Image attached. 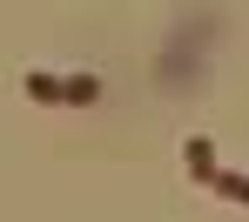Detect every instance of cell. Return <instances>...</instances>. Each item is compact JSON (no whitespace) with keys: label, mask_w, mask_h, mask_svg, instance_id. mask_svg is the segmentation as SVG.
<instances>
[{"label":"cell","mask_w":249,"mask_h":222,"mask_svg":"<svg viewBox=\"0 0 249 222\" xmlns=\"http://www.w3.org/2000/svg\"><path fill=\"white\" fill-rule=\"evenodd\" d=\"M94 94H101L94 74H68V81H61V101H94Z\"/></svg>","instance_id":"cell-1"},{"label":"cell","mask_w":249,"mask_h":222,"mask_svg":"<svg viewBox=\"0 0 249 222\" xmlns=\"http://www.w3.org/2000/svg\"><path fill=\"white\" fill-rule=\"evenodd\" d=\"M189 175H215V155H209V141H189Z\"/></svg>","instance_id":"cell-2"},{"label":"cell","mask_w":249,"mask_h":222,"mask_svg":"<svg viewBox=\"0 0 249 222\" xmlns=\"http://www.w3.org/2000/svg\"><path fill=\"white\" fill-rule=\"evenodd\" d=\"M209 182H215V188H222L229 202H249V182H243V175H222V169H215V175H209Z\"/></svg>","instance_id":"cell-3"},{"label":"cell","mask_w":249,"mask_h":222,"mask_svg":"<svg viewBox=\"0 0 249 222\" xmlns=\"http://www.w3.org/2000/svg\"><path fill=\"white\" fill-rule=\"evenodd\" d=\"M27 94H34V101H61V81H54V74H27Z\"/></svg>","instance_id":"cell-4"}]
</instances>
